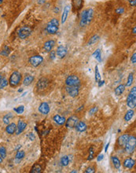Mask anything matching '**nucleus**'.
<instances>
[{"label":"nucleus","mask_w":136,"mask_h":173,"mask_svg":"<svg viewBox=\"0 0 136 173\" xmlns=\"http://www.w3.org/2000/svg\"><path fill=\"white\" fill-rule=\"evenodd\" d=\"M94 17V10L93 9H87L83 10L81 13L80 15V25L81 27H86L88 25Z\"/></svg>","instance_id":"f257e3e1"},{"label":"nucleus","mask_w":136,"mask_h":173,"mask_svg":"<svg viewBox=\"0 0 136 173\" xmlns=\"http://www.w3.org/2000/svg\"><path fill=\"white\" fill-rule=\"evenodd\" d=\"M58 29H59V21L56 18L51 19V21H50V22L47 24L46 28L47 32L51 35L56 34L58 31Z\"/></svg>","instance_id":"f03ea898"},{"label":"nucleus","mask_w":136,"mask_h":173,"mask_svg":"<svg viewBox=\"0 0 136 173\" xmlns=\"http://www.w3.org/2000/svg\"><path fill=\"white\" fill-rule=\"evenodd\" d=\"M127 105L131 109H134L136 106V87H134L129 92L127 98Z\"/></svg>","instance_id":"7ed1b4c3"},{"label":"nucleus","mask_w":136,"mask_h":173,"mask_svg":"<svg viewBox=\"0 0 136 173\" xmlns=\"http://www.w3.org/2000/svg\"><path fill=\"white\" fill-rule=\"evenodd\" d=\"M136 146V139L134 136H129V138L125 145V150L127 153H133Z\"/></svg>","instance_id":"20e7f679"},{"label":"nucleus","mask_w":136,"mask_h":173,"mask_svg":"<svg viewBox=\"0 0 136 173\" xmlns=\"http://www.w3.org/2000/svg\"><path fill=\"white\" fill-rule=\"evenodd\" d=\"M21 80V74L19 72L15 71L10 76L9 83L12 87H17L20 83Z\"/></svg>","instance_id":"39448f33"},{"label":"nucleus","mask_w":136,"mask_h":173,"mask_svg":"<svg viewBox=\"0 0 136 173\" xmlns=\"http://www.w3.org/2000/svg\"><path fill=\"white\" fill-rule=\"evenodd\" d=\"M31 33H32V29L29 27L25 26V27L21 28L18 30V36L20 39L24 40V39H26L27 37H29L31 35Z\"/></svg>","instance_id":"423d86ee"},{"label":"nucleus","mask_w":136,"mask_h":173,"mask_svg":"<svg viewBox=\"0 0 136 173\" xmlns=\"http://www.w3.org/2000/svg\"><path fill=\"white\" fill-rule=\"evenodd\" d=\"M65 83L67 86H80V80L79 77L76 75L69 76L65 80Z\"/></svg>","instance_id":"0eeeda50"},{"label":"nucleus","mask_w":136,"mask_h":173,"mask_svg":"<svg viewBox=\"0 0 136 173\" xmlns=\"http://www.w3.org/2000/svg\"><path fill=\"white\" fill-rule=\"evenodd\" d=\"M66 91L70 97L75 98L79 94L80 88H79V86H67Z\"/></svg>","instance_id":"6e6552de"},{"label":"nucleus","mask_w":136,"mask_h":173,"mask_svg":"<svg viewBox=\"0 0 136 173\" xmlns=\"http://www.w3.org/2000/svg\"><path fill=\"white\" fill-rule=\"evenodd\" d=\"M43 62V58L40 55H35L29 58V63L34 67L39 66Z\"/></svg>","instance_id":"1a4fd4ad"},{"label":"nucleus","mask_w":136,"mask_h":173,"mask_svg":"<svg viewBox=\"0 0 136 173\" xmlns=\"http://www.w3.org/2000/svg\"><path fill=\"white\" fill-rule=\"evenodd\" d=\"M77 123H78V118L76 116H72L67 120H65V126L68 128H73L76 127Z\"/></svg>","instance_id":"9d476101"},{"label":"nucleus","mask_w":136,"mask_h":173,"mask_svg":"<svg viewBox=\"0 0 136 173\" xmlns=\"http://www.w3.org/2000/svg\"><path fill=\"white\" fill-rule=\"evenodd\" d=\"M49 81L47 78H41L37 83V89L39 91H43L48 87Z\"/></svg>","instance_id":"9b49d317"},{"label":"nucleus","mask_w":136,"mask_h":173,"mask_svg":"<svg viewBox=\"0 0 136 173\" xmlns=\"http://www.w3.org/2000/svg\"><path fill=\"white\" fill-rule=\"evenodd\" d=\"M39 112L43 115H47L50 113V106L47 102H42L39 106Z\"/></svg>","instance_id":"f8f14e48"},{"label":"nucleus","mask_w":136,"mask_h":173,"mask_svg":"<svg viewBox=\"0 0 136 173\" xmlns=\"http://www.w3.org/2000/svg\"><path fill=\"white\" fill-rule=\"evenodd\" d=\"M56 54L59 58H63L67 54V49L64 46H59L57 49Z\"/></svg>","instance_id":"ddd939ff"},{"label":"nucleus","mask_w":136,"mask_h":173,"mask_svg":"<svg viewBox=\"0 0 136 173\" xmlns=\"http://www.w3.org/2000/svg\"><path fill=\"white\" fill-rule=\"evenodd\" d=\"M26 127H27L26 123H25L23 120H19L18 124V126L16 127V134L20 135L21 133H22L25 131V129L26 128Z\"/></svg>","instance_id":"4468645a"},{"label":"nucleus","mask_w":136,"mask_h":173,"mask_svg":"<svg viewBox=\"0 0 136 173\" xmlns=\"http://www.w3.org/2000/svg\"><path fill=\"white\" fill-rule=\"evenodd\" d=\"M70 10H71L70 6H66V7L64 8L63 13H62V15H61V24H62V25L66 21L67 18H68V16H69V13L70 12Z\"/></svg>","instance_id":"2eb2a0df"},{"label":"nucleus","mask_w":136,"mask_h":173,"mask_svg":"<svg viewBox=\"0 0 136 173\" xmlns=\"http://www.w3.org/2000/svg\"><path fill=\"white\" fill-rule=\"evenodd\" d=\"M55 45V41L54 40H48L45 43H44V50L47 51V52H50L53 49V47H54Z\"/></svg>","instance_id":"dca6fc26"},{"label":"nucleus","mask_w":136,"mask_h":173,"mask_svg":"<svg viewBox=\"0 0 136 173\" xmlns=\"http://www.w3.org/2000/svg\"><path fill=\"white\" fill-rule=\"evenodd\" d=\"M129 136H130V135H127V134L122 135L118 138V143H119V145H120V146L124 147L125 145H126V143H127V140H128V138H129Z\"/></svg>","instance_id":"f3484780"},{"label":"nucleus","mask_w":136,"mask_h":173,"mask_svg":"<svg viewBox=\"0 0 136 173\" xmlns=\"http://www.w3.org/2000/svg\"><path fill=\"white\" fill-rule=\"evenodd\" d=\"M134 164H135V160L131 159V158H127L124 161H123V166L124 168H132L134 166Z\"/></svg>","instance_id":"a211bd4d"},{"label":"nucleus","mask_w":136,"mask_h":173,"mask_svg":"<svg viewBox=\"0 0 136 173\" xmlns=\"http://www.w3.org/2000/svg\"><path fill=\"white\" fill-rule=\"evenodd\" d=\"M76 129L78 131H80V132H83V131H85L86 130H87V124L84 123V122H83V121H80V122H78L77 124H76Z\"/></svg>","instance_id":"6ab92c4d"},{"label":"nucleus","mask_w":136,"mask_h":173,"mask_svg":"<svg viewBox=\"0 0 136 173\" xmlns=\"http://www.w3.org/2000/svg\"><path fill=\"white\" fill-rule=\"evenodd\" d=\"M16 127H17V125L14 124V123H12V124H10L7 126L6 127V131L9 134V135H12L16 131Z\"/></svg>","instance_id":"aec40b11"},{"label":"nucleus","mask_w":136,"mask_h":173,"mask_svg":"<svg viewBox=\"0 0 136 173\" xmlns=\"http://www.w3.org/2000/svg\"><path fill=\"white\" fill-rule=\"evenodd\" d=\"M54 120L56 124L59 125H63L65 123V118L64 116H61L60 115H55L54 116Z\"/></svg>","instance_id":"412c9836"},{"label":"nucleus","mask_w":136,"mask_h":173,"mask_svg":"<svg viewBox=\"0 0 136 173\" xmlns=\"http://www.w3.org/2000/svg\"><path fill=\"white\" fill-rule=\"evenodd\" d=\"M34 80V76H31V75H28L25 77L24 80H23V84L25 86H29Z\"/></svg>","instance_id":"4be33fe9"},{"label":"nucleus","mask_w":136,"mask_h":173,"mask_svg":"<svg viewBox=\"0 0 136 173\" xmlns=\"http://www.w3.org/2000/svg\"><path fill=\"white\" fill-rule=\"evenodd\" d=\"M25 156V153L23 151V150H18L16 153V156H15V160L17 163L20 162Z\"/></svg>","instance_id":"5701e85b"},{"label":"nucleus","mask_w":136,"mask_h":173,"mask_svg":"<svg viewBox=\"0 0 136 173\" xmlns=\"http://www.w3.org/2000/svg\"><path fill=\"white\" fill-rule=\"evenodd\" d=\"M6 157H7V149L4 146H1L0 147V164L3 161Z\"/></svg>","instance_id":"b1692460"},{"label":"nucleus","mask_w":136,"mask_h":173,"mask_svg":"<svg viewBox=\"0 0 136 173\" xmlns=\"http://www.w3.org/2000/svg\"><path fill=\"white\" fill-rule=\"evenodd\" d=\"M125 85H123V84H120V85H119L116 89H115V94H116V96H119V95H121L123 93V91H125Z\"/></svg>","instance_id":"393cba45"},{"label":"nucleus","mask_w":136,"mask_h":173,"mask_svg":"<svg viewBox=\"0 0 136 173\" xmlns=\"http://www.w3.org/2000/svg\"><path fill=\"white\" fill-rule=\"evenodd\" d=\"M112 164H113V166H114L116 169H119V168H120L121 163H120V160H119L118 157L112 156Z\"/></svg>","instance_id":"a878e982"},{"label":"nucleus","mask_w":136,"mask_h":173,"mask_svg":"<svg viewBox=\"0 0 136 173\" xmlns=\"http://www.w3.org/2000/svg\"><path fill=\"white\" fill-rule=\"evenodd\" d=\"M134 110L132 109H130L127 112V113L125 114L124 116V120L125 121H129L132 119V117L134 116Z\"/></svg>","instance_id":"bb28decb"},{"label":"nucleus","mask_w":136,"mask_h":173,"mask_svg":"<svg viewBox=\"0 0 136 173\" xmlns=\"http://www.w3.org/2000/svg\"><path fill=\"white\" fill-rule=\"evenodd\" d=\"M93 57L98 61V62H101V50L100 49H97L94 54H93Z\"/></svg>","instance_id":"cd10ccee"},{"label":"nucleus","mask_w":136,"mask_h":173,"mask_svg":"<svg viewBox=\"0 0 136 173\" xmlns=\"http://www.w3.org/2000/svg\"><path fill=\"white\" fill-rule=\"evenodd\" d=\"M83 0H72L73 6L76 10H80L82 7Z\"/></svg>","instance_id":"c85d7f7f"},{"label":"nucleus","mask_w":136,"mask_h":173,"mask_svg":"<svg viewBox=\"0 0 136 173\" xmlns=\"http://www.w3.org/2000/svg\"><path fill=\"white\" fill-rule=\"evenodd\" d=\"M98 40H99V36H98V35H94V36H93L90 39V40H89L87 45H88V46L93 45V44H94L95 43H97Z\"/></svg>","instance_id":"c756f323"},{"label":"nucleus","mask_w":136,"mask_h":173,"mask_svg":"<svg viewBox=\"0 0 136 173\" xmlns=\"http://www.w3.org/2000/svg\"><path fill=\"white\" fill-rule=\"evenodd\" d=\"M69 161H70V160H69V156H64L61 159V164L62 166H67L69 164Z\"/></svg>","instance_id":"7c9ffc66"},{"label":"nucleus","mask_w":136,"mask_h":173,"mask_svg":"<svg viewBox=\"0 0 136 173\" xmlns=\"http://www.w3.org/2000/svg\"><path fill=\"white\" fill-rule=\"evenodd\" d=\"M133 81H134V73L133 72H131L127 77V82L126 83L125 86L127 87H130L132 83H133Z\"/></svg>","instance_id":"2f4dec72"},{"label":"nucleus","mask_w":136,"mask_h":173,"mask_svg":"<svg viewBox=\"0 0 136 173\" xmlns=\"http://www.w3.org/2000/svg\"><path fill=\"white\" fill-rule=\"evenodd\" d=\"M101 80V75L99 72V69H98V66L96 65L95 67V81L97 83H98Z\"/></svg>","instance_id":"473e14b6"},{"label":"nucleus","mask_w":136,"mask_h":173,"mask_svg":"<svg viewBox=\"0 0 136 173\" xmlns=\"http://www.w3.org/2000/svg\"><path fill=\"white\" fill-rule=\"evenodd\" d=\"M31 172H32V173H40V172H41V167H40V165H39V164H35V165L32 167Z\"/></svg>","instance_id":"72a5a7b5"},{"label":"nucleus","mask_w":136,"mask_h":173,"mask_svg":"<svg viewBox=\"0 0 136 173\" xmlns=\"http://www.w3.org/2000/svg\"><path fill=\"white\" fill-rule=\"evenodd\" d=\"M12 117H13V115H12L11 113H8L7 115H6V116L3 117V122H4V124H9L10 120V119H11Z\"/></svg>","instance_id":"f704fd0d"},{"label":"nucleus","mask_w":136,"mask_h":173,"mask_svg":"<svg viewBox=\"0 0 136 173\" xmlns=\"http://www.w3.org/2000/svg\"><path fill=\"white\" fill-rule=\"evenodd\" d=\"M14 110L18 113V114H22L25 111V106L24 105H20L15 109H14Z\"/></svg>","instance_id":"c9c22d12"},{"label":"nucleus","mask_w":136,"mask_h":173,"mask_svg":"<svg viewBox=\"0 0 136 173\" xmlns=\"http://www.w3.org/2000/svg\"><path fill=\"white\" fill-rule=\"evenodd\" d=\"M8 85V81L7 80L6 78H3L0 83V89H3L4 87H6Z\"/></svg>","instance_id":"e433bc0d"},{"label":"nucleus","mask_w":136,"mask_h":173,"mask_svg":"<svg viewBox=\"0 0 136 173\" xmlns=\"http://www.w3.org/2000/svg\"><path fill=\"white\" fill-rule=\"evenodd\" d=\"M10 49H9L8 47H6L4 50H3L1 52H0V54L3 55V56H8V55H9V54H10Z\"/></svg>","instance_id":"4c0bfd02"},{"label":"nucleus","mask_w":136,"mask_h":173,"mask_svg":"<svg viewBox=\"0 0 136 173\" xmlns=\"http://www.w3.org/2000/svg\"><path fill=\"white\" fill-rule=\"evenodd\" d=\"M94 148H93V147H90V149H89V156H88V158H87L88 160H91L94 158Z\"/></svg>","instance_id":"58836bf2"},{"label":"nucleus","mask_w":136,"mask_h":173,"mask_svg":"<svg viewBox=\"0 0 136 173\" xmlns=\"http://www.w3.org/2000/svg\"><path fill=\"white\" fill-rule=\"evenodd\" d=\"M131 63L134 64V65L136 63V53H134L133 55L131 56Z\"/></svg>","instance_id":"ea45409f"},{"label":"nucleus","mask_w":136,"mask_h":173,"mask_svg":"<svg viewBox=\"0 0 136 173\" xmlns=\"http://www.w3.org/2000/svg\"><path fill=\"white\" fill-rule=\"evenodd\" d=\"M95 171V169L93 167H89L88 168H87V170L85 171L86 173H94Z\"/></svg>","instance_id":"a19ab883"},{"label":"nucleus","mask_w":136,"mask_h":173,"mask_svg":"<svg viewBox=\"0 0 136 173\" xmlns=\"http://www.w3.org/2000/svg\"><path fill=\"white\" fill-rule=\"evenodd\" d=\"M98 111V107H93L90 110V112H89V114L90 115H92V114H94V113H95L96 112Z\"/></svg>","instance_id":"79ce46f5"},{"label":"nucleus","mask_w":136,"mask_h":173,"mask_svg":"<svg viewBox=\"0 0 136 173\" xmlns=\"http://www.w3.org/2000/svg\"><path fill=\"white\" fill-rule=\"evenodd\" d=\"M116 12L117 14H123V13L124 12V9H123V7H120V8H118V9L116 10Z\"/></svg>","instance_id":"37998d69"},{"label":"nucleus","mask_w":136,"mask_h":173,"mask_svg":"<svg viewBox=\"0 0 136 173\" xmlns=\"http://www.w3.org/2000/svg\"><path fill=\"white\" fill-rule=\"evenodd\" d=\"M103 157H104V155L101 153V154H99L98 155V158H97V160L98 161H101L102 159H103Z\"/></svg>","instance_id":"c03bdc74"},{"label":"nucleus","mask_w":136,"mask_h":173,"mask_svg":"<svg viewBox=\"0 0 136 173\" xmlns=\"http://www.w3.org/2000/svg\"><path fill=\"white\" fill-rule=\"evenodd\" d=\"M50 58H51L52 60L55 58V52H54V51H51V54H50Z\"/></svg>","instance_id":"a18cd8bd"},{"label":"nucleus","mask_w":136,"mask_h":173,"mask_svg":"<svg viewBox=\"0 0 136 173\" xmlns=\"http://www.w3.org/2000/svg\"><path fill=\"white\" fill-rule=\"evenodd\" d=\"M130 3H131V6L135 7V4H136V1H135V0H130Z\"/></svg>","instance_id":"49530a36"},{"label":"nucleus","mask_w":136,"mask_h":173,"mask_svg":"<svg viewBox=\"0 0 136 173\" xmlns=\"http://www.w3.org/2000/svg\"><path fill=\"white\" fill-rule=\"evenodd\" d=\"M29 138H30V140H34L35 139V136H34V135L32 134V133H31L30 135H29Z\"/></svg>","instance_id":"de8ad7c7"},{"label":"nucleus","mask_w":136,"mask_h":173,"mask_svg":"<svg viewBox=\"0 0 136 173\" xmlns=\"http://www.w3.org/2000/svg\"><path fill=\"white\" fill-rule=\"evenodd\" d=\"M45 2H46V0H39L38 3H39V4H43V3H44Z\"/></svg>","instance_id":"09e8293b"},{"label":"nucleus","mask_w":136,"mask_h":173,"mask_svg":"<svg viewBox=\"0 0 136 173\" xmlns=\"http://www.w3.org/2000/svg\"><path fill=\"white\" fill-rule=\"evenodd\" d=\"M109 143H110V142H108V144L106 145V146H105V153H106V152H107V150H108V148H109Z\"/></svg>","instance_id":"8fccbe9b"},{"label":"nucleus","mask_w":136,"mask_h":173,"mask_svg":"<svg viewBox=\"0 0 136 173\" xmlns=\"http://www.w3.org/2000/svg\"><path fill=\"white\" fill-rule=\"evenodd\" d=\"M98 83H99L98 86H99V87H101V86H102V85L104 84V80H102V81H101V80H100V81H99Z\"/></svg>","instance_id":"3c124183"},{"label":"nucleus","mask_w":136,"mask_h":173,"mask_svg":"<svg viewBox=\"0 0 136 173\" xmlns=\"http://www.w3.org/2000/svg\"><path fill=\"white\" fill-rule=\"evenodd\" d=\"M135 31H136V27H134V29H133V30H132V32H133L134 34H135Z\"/></svg>","instance_id":"603ef678"},{"label":"nucleus","mask_w":136,"mask_h":173,"mask_svg":"<svg viewBox=\"0 0 136 173\" xmlns=\"http://www.w3.org/2000/svg\"><path fill=\"white\" fill-rule=\"evenodd\" d=\"M3 79V76L0 74V83H1V81H2V80Z\"/></svg>","instance_id":"864d4df0"},{"label":"nucleus","mask_w":136,"mask_h":173,"mask_svg":"<svg viewBox=\"0 0 136 173\" xmlns=\"http://www.w3.org/2000/svg\"><path fill=\"white\" fill-rule=\"evenodd\" d=\"M71 173H77V171H76V170L71 171Z\"/></svg>","instance_id":"5fc2aeb1"},{"label":"nucleus","mask_w":136,"mask_h":173,"mask_svg":"<svg viewBox=\"0 0 136 173\" xmlns=\"http://www.w3.org/2000/svg\"><path fill=\"white\" fill-rule=\"evenodd\" d=\"M3 0H0V5L3 3Z\"/></svg>","instance_id":"6e6d98bb"}]
</instances>
